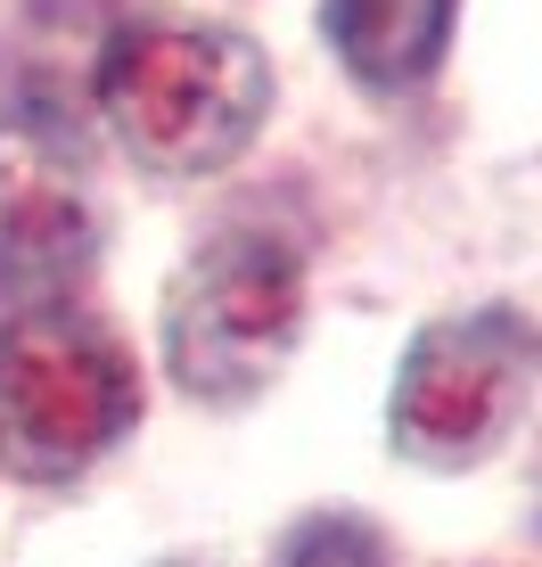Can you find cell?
<instances>
[{
	"mask_svg": "<svg viewBox=\"0 0 542 567\" xmlns=\"http://www.w3.org/2000/svg\"><path fill=\"white\" fill-rule=\"evenodd\" d=\"M132 420H140L132 354L91 312L50 305L0 321V468L9 477H83L132 436Z\"/></svg>",
	"mask_w": 542,
	"mask_h": 567,
	"instance_id": "7a4b0ae2",
	"label": "cell"
},
{
	"mask_svg": "<svg viewBox=\"0 0 542 567\" xmlns=\"http://www.w3.org/2000/svg\"><path fill=\"white\" fill-rule=\"evenodd\" d=\"M271 66L247 33L198 17H148L107 42L100 115L140 165L157 173H215L263 132Z\"/></svg>",
	"mask_w": 542,
	"mask_h": 567,
	"instance_id": "6da1fadb",
	"label": "cell"
},
{
	"mask_svg": "<svg viewBox=\"0 0 542 567\" xmlns=\"http://www.w3.org/2000/svg\"><path fill=\"white\" fill-rule=\"evenodd\" d=\"M91 247H100L91 206L74 198L66 173L42 165V141H25L17 165H0V305H66V288L91 271Z\"/></svg>",
	"mask_w": 542,
	"mask_h": 567,
	"instance_id": "5b68a950",
	"label": "cell"
},
{
	"mask_svg": "<svg viewBox=\"0 0 542 567\" xmlns=\"http://www.w3.org/2000/svg\"><path fill=\"white\" fill-rule=\"evenodd\" d=\"M452 9L460 0H329L321 25L362 83L411 91V83L436 74L444 42H452Z\"/></svg>",
	"mask_w": 542,
	"mask_h": 567,
	"instance_id": "8992f818",
	"label": "cell"
},
{
	"mask_svg": "<svg viewBox=\"0 0 542 567\" xmlns=\"http://www.w3.org/2000/svg\"><path fill=\"white\" fill-rule=\"evenodd\" d=\"M304 321V264L280 239H222L173 280L165 362L198 403H247L271 386Z\"/></svg>",
	"mask_w": 542,
	"mask_h": 567,
	"instance_id": "277c9868",
	"label": "cell"
},
{
	"mask_svg": "<svg viewBox=\"0 0 542 567\" xmlns=\"http://www.w3.org/2000/svg\"><path fill=\"white\" fill-rule=\"evenodd\" d=\"M534 379H542V329L527 312H510V305L452 312V321L411 338V354L395 370L386 427H395V444L411 461L469 468L510 436V420L527 412Z\"/></svg>",
	"mask_w": 542,
	"mask_h": 567,
	"instance_id": "3957f363",
	"label": "cell"
},
{
	"mask_svg": "<svg viewBox=\"0 0 542 567\" xmlns=\"http://www.w3.org/2000/svg\"><path fill=\"white\" fill-rule=\"evenodd\" d=\"M280 567H395V559H386L378 526H362L345 511H321L280 543Z\"/></svg>",
	"mask_w": 542,
	"mask_h": 567,
	"instance_id": "52a82bcc",
	"label": "cell"
}]
</instances>
